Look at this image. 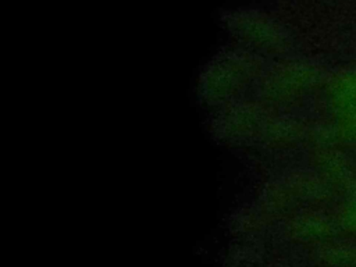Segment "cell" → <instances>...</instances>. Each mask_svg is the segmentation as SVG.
<instances>
[{"mask_svg": "<svg viewBox=\"0 0 356 267\" xmlns=\"http://www.w3.org/2000/svg\"><path fill=\"white\" fill-rule=\"evenodd\" d=\"M317 167L320 177L324 178L332 189H339L341 192L356 178V167L350 157L341 150L339 145L320 146Z\"/></svg>", "mask_w": 356, "mask_h": 267, "instance_id": "obj_1", "label": "cell"}, {"mask_svg": "<svg viewBox=\"0 0 356 267\" xmlns=\"http://www.w3.org/2000/svg\"><path fill=\"white\" fill-rule=\"evenodd\" d=\"M325 100L330 114L356 106V71L338 70L324 81Z\"/></svg>", "mask_w": 356, "mask_h": 267, "instance_id": "obj_2", "label": "cell"}, {"mask_svg": "<svg viewBox=\"0 0 356 267\" xmlns=\"http://www.w3.org/2000/svg\"><path fill=\"white\" fill-rule=\"evenodd\" d=\"M330 125L339 146H356V106L331 114Z\"/></svg>", "mask_w": 356, "mask_h": 267, "instance_id": "obj_3", "label": "cell"}, {"mask_svg": "<svg viewBox=\"0 0 356 267\" xmlns=\"http://www.w3.org/2000/svg\"><path fill=\"white\" fill-rule=\"evenodd\" d=\"M338 224L349 234H356V178L342 191Z\"/></svg>", "mask_w": 356, "mask_h": 267, "instance_id": "obj_4", "label": "cell"}, {"mask_svg": "<svg viewBox=\"0 0 356 267\" xmlns=\"http://www.w3.org/2000/svg\"><path fill=\"white\" fill-rule=\"evenodd\" d=\"M353 70H355V71H356V63H355V68H353Z\"/></svg>", "mask_w": 356, "mask_h": 267, "instance_id": "obj_5", "label": "cell"}]
</instances>
